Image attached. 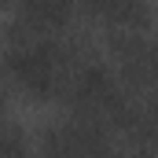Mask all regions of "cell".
Returning a JSON list of instances; mask_svg holds the SVG:
<instances>
[{"label": "cell", "instance_id": "obj_1", "mask_svg": "<svg viewBox=\"0 0 158 158\" xmlns=\"http://www.w3.org/2000/svg\"><path fill=\"white\" fill-rule=\"evenodd\" d=\"M0 158H30V147H26L22 132L4 125V121H0Z\"/></svg>", "mask_w": 158, "mask_h": 158}]
</instances>
